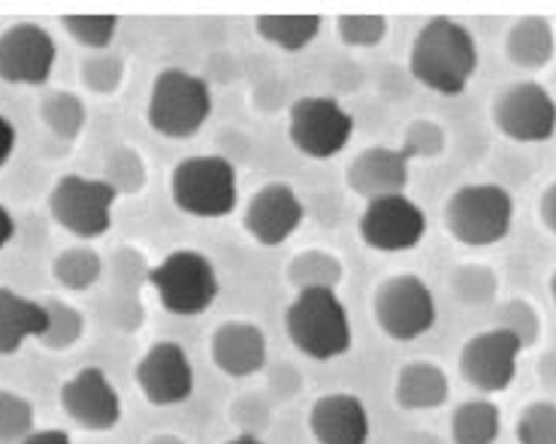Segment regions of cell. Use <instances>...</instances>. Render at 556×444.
I'll list each match as a JSON object with an SVG mask.
<instances>
[{"label": "cell", "instance_id": "obj_12", "mask_svg": "<svg viewBox=\"0 0 556 444\" xmlns=\"http://www.w3.org/2000/svg\"><path fill=\"white\" fill-rule=\"evenodd\" d=\"M357 233L366 249L400 254L417 249L427 237V212L408 194L381 196L366 203L357 221Z\"/></svg>", "mask_w": 556, "mask_h": 444}, {"label": "cell", "instance_id": "obj_21", "mask_svg": "<svg viewBox=\"0 0 556 444\" xmlns=\"http://www.w3.org/2000/svg\"><path fill=\"white\" fill-rule=\"evenodd\" d=\"M46 333V308L30 296L0 288V357H13L25 342Z\"/></svg>", "mask_w": 556, "mask_h": 444}, {"label": "cell", "instance_id": "obj_35", "mask_svg": "<svg viewBox=\"0 0 556 444\" xmlns=\"http://www.w3.org/2000/svg\"><path fill=\"white\" fill-rule=\"evenodd\" d=\"M515 439L517 444H556V403L532 399L517 415Z\"/></svg>", "mask_w": 556, "mask_h": 444}, {"label": "cell", "instance_id": "obj_32", "mask_svg": "<svg viewBox=\"0 0 556 444\" xmlns=\"http://www.w3.org/2000/svg\"><path fill=\"white\" fill-rule=\"evenodd\" d=\"M37 430V415L28 396L0 390V444H22Z\"/></svg>", "mask_w": 556, "mask_h": 444}, {"label": "cell", "instance_id": "obj_40", "mask_svg": "<svg viewBox=\"0 0 556 444\" xmlns=\"http://www.w3.org/2000/svg\"><path fill=\"white\" fill-rule=\"evenodd\" d=\"M539 218H542L544 227L556 237V179L539 196Z\"/></svg>", "mask_w": 556, "mask_h": 444}, {"label": "cell", "instance_id": "obj_19", "mask_svg": "<svg viewBox=\"0 0 556 444\" xmlns=\"http://www.w3.org/2000/svg\"><path fill=\"white\" fill-rule=\"evenodd\" d=\"M308 432L318 444H369L372 417L361 396L336 390V393H324L312 403Z\"/></svg>", "mask_w": 556, "mask_h": 444}, {"label": "cell", "instance_id": "obj_16", "mask_svg": "<svg viewBox=\"0 0 556 444\" xmlns=\"http://www.w3.org/2000/svg\"><path fill=\"white\" fill-rule=\"evenodd\" d=\"M64 415L88 432H112L122 420V396L100 366H83L61 384Z\"/></svg>", "mask_w": 556, "mask_h": 444}, {"label": "cell", "instance_id": "obj_11", "mask_svg": "<svg viewBox=\"0 0 556 444\" xmlns=\"http://www.w3.org/2000/svg\"><path fill=\"white\" fill-rule=\"evenodd\" d=\"M523 345L500 327L469 335L459 347V376L481 396H496L515 384Z\"/></svg>", "mask_w": 556, "mask_h": 444}, {"label": "cell", "instance_id": "obj_36", "mask_svg": "<svg viewBox=\"0 0 556 444\" xmlns=\"http://www.w3.org/2000/svg\"><path fill=\"white\" fill-rule=\"evenodd\" d=\"M388 18L378 13H348L336 18V34L351 49H376L388 37Z\"/></svg>", "mask_w": 556, "mask_h": 444}, {"label": "cell", "instance_id": "obj_25", "mask_svg": "<svg viewBox=\"0 0 556 444\" xmlns=\"http://www.w3.org/2000/svg\"><path fill=\"white\" fill-rule=\"evenodd\" d=\"M502 435V411L490 396H475L454 408L451 442L454 444H496Z\"/></svg>", "mask_w": 556, "mask_h": 444}, {"label": "cell", "instance_id": "obj_28", "mask_svg": "<svg viewBox=\"0 0 556 444\" xmlns=\"http://www.w3.org/2000/svg\"><path fill=\"white\" fill-rule=\"evenodd\" d=\"M100 179L106 181L118 196H134L146 188L149 167L134 145H112L103 157V176Z\"/></svg>", "mask_w": 556, "mask_h": 444}, {"label": "cell", "instance_id": "obj_41", "mask_svg": "<svg viewBox=\"0 0 556 444\" xmlns=\"http://www.w3.org/2000/svg\"><path fill=\"white\" fill-rule=\"evenodd\" d=\"M15 145H18V134H15L13 122H10L7 115H0V167L10 164Z\"/></svg>", "mask_w": 556, "mask_h": 444}, {"label": "cell", "instance_id": "obj_15", "mask_svg": "<svg viewBox=\"0 0 556 444\" xmlns=\"http://www.w3.org/2000/svg\"><path fill=\"white\" fill-rule=\"evenodd\" d=\"M55 58L58 46L52 34L37 22H15L0 30V83L40 88L49 83Z\"/></svg>", "mask_w": 556, "mask_h": 444}, {"label": "cell", "instance_id": "obj_24", "mask_svg": "<svg viewBox=\"0 0 556 444\" xmlns=\"http://www.w3.org/2000/svg\"><path fill=\"white\" fill-rule=\"evenodd\" d=\"M320 28H324V18L315 13H266L257 15L254 22L257 37L288 55L308 49L318 40Z\"/></svg>", "mask_w": 556, "mask_h": 444}, {"label": "cell", "instance_id": "obj_2", "mask_svg": "<svg viewBox=\"0 0 556 444\" xmlns=\"http://www.w3.org/2000/svg\"><path fill=\"white\" fill-rule=\"evenodd\" d=\"M291 345L315 363H333L354 345L351 318L336 291H296L285 312Z\"/></svg>", "mask_w": 556, "mask_h": 444}, {"label": "cell", "instance_id": "obj_27", "mask_svg": "<svg viewBox=\"0 0 556 444\" xmlns=\"http://www.w3.org/2000/svg\"><path fill=\"white\" fill-rule=\"evenodd\" d=\"M42 308H46V333L37 339V345L46 347V351H70L73 345H79L85 335V315L76 306H70L64 300H42Z\"/></svg>", "mask_w": 556, "mask_h": 444}, {"label": "cell", "instance_id": "obj_26", "mask_svg": "<svg viewBox=\"0 0 556 444\" xmlns=\"http://www.w3.org/2000/svg\"><path fill=\"white\" fill-rule=\"evenodd\" d=\"M103 276V257L88 245H73V249L58 251L52 261V278L64 291L85 293L91 291Z\"/></svg>", "mask_w": 556, "mask_h": 444}, {"label": "cell", "instance_id": "obj_44", "mask_svg": "<svg viewBox=\"0 0 556 444\" xmlns=\"http://www.w3.org/2000/svg\"><path fill=\"white\" fill-rule=\"evenodd\" d=\"M146 444H188L181 435H176V432H157V435H152Z\"/></svg>", "mask_w": 556, "mask_h": 444}, {"label": "cell", "instance_id": "obj_42", "mask_svg": "<svg viewBox=\"0 0 556 444\" xmlns=\"http://www.w3.org/2000/svg\"><path fill=\"white\" fill-rule=\"evenodd\" d=\"M22 444H73L64 430H34Z\"/></svg>", "mask_w": 556, "mask_h": 444}, {"label": "cell", "instance_id": "obj_5", "mask_svg": "<svg viewBox=\"0 0 556 444\" xmlns=\"http://www.w3.org/2000/svg\"><path fill=\"white\" fill-rule=\"evenodd\" d=\"M442 218H445V230L451 239H457L459 245L490 249V245L505 242L511 233L515 200L502 185H493V181L463 185L445 200Z\"/></svg>", "mask_w": 556, "mask_h": 444}, {"label": "cell", "instance_id": "obj_13", "mask_svg": "<svg viewBox=\"0 0 556 444\" xmlns=\"http://www.w3.org/2000/svg\"><path fill=\"white\" fill-rule=\"evenodd\" d=\"M134 381H137L142 399L152 408H176V405L188 403L194 393V363L188 357L185 345L164 339V342L149 345V351L139 357Z\"/></svg>", "mask_w": 556, "mask_h": 444}, {"label": "cell", "instance_id": "obj_20", "mask_svg": "<svg viewBox=\"0 0 556 444\" xmlns=\"http://www.w3.org/2000/svg\"><path fill=\"white\" fill-rule=\"evenodd\" d=\"M451 399L447 372L432 360H412L393 378V403L403 411H439Z\"/></svg>", "mask_w": 556, "mask_h": 444}, {"label": "cell", "instance_id": "obj_29", "mask_svg": "<svg viewBox=\"0 0 556 444\" xmlns=\"http://www.w3.org/2000/svg\"><path fill=\"white\" fill-rule=\"evenodd\" d=\"M40 118L42 125L49 127L58 139L64 142H73L85 130V122H88V112H85V103L79 94L73 91H49L40 103Z\"/></svg>", "mask_w": 556, "mask_h": 444}, {"label": "cell", "instance_id": "obj_43", "mask_svg": "<svg viewBox=\"0 0 556 444\" xmlns=\"http://www.w3.org/2000/svg\"><path fill=\"white\" fill-rule=\"evenodd\" d=\"M13 237H15L13 212H10V208L0 203V251H3L7 245H10V242H13Z\"/></svg>", "mask_w": 556, "mask_h": 444}, {"label": "cell", "instance_id": "obj_17", "mask_svg": "<svg viewBox=\"0 0 556 444\" xmlns=\"http://www.w3.org/2000/svg\"><path fill=\"white\" fill-rule=\"evenodd\" d=\"M208 357L227 378H251L264 372L269 360V339L254 320H224L212 330Z\"/></svg>", "mask_w": 556, "mask_h": 444}, {"label": "cell", "instance_id": "obj_1", "mask_svg": "<svg viewBox=\"0 0 556 444\" xmlns=\"http://www.w3.org/2000/svg\"><path fill=\"white\" fill-rule=\"evenodd\" d=\"M408 73L442 98H459L478 73V40L457 18L432 15L408 49Z\"/></svg>", "mask_w": 556, "mask_h": 444}, {"label": "cell", "instance_id": "obj_30", "mask_svg": "<svg viewBox=\"0 0 556 444\" xmlns=\"http://www.w3.org/2000/svg\"><path fill=\"white\" fill-rule=\"evenodd\" d=\"M451 291L463 306H490L500 293V272L486 264H459L451 276Z\"/></svg>", "mask_w": 556, "mask_h": 444}, {"label": "cell", "instance_id": "obj_38", "mask_svg": "<svg viewBox=\"0 0 556 444\" xmlns=\"http://www.w3.org/2000/svg\"><path fill=\"white\" fill-rule=\"evenodd\" d=\"M149 272L152 266L146 264V254L130 245H122V249L112 254V278H115V288L118 291H137L139 284L149 281Z\"/></svg>", "mask_w": 556, "mask_h": 444}, {"label": "cell", "instance_id": "obj_10", "mask_svg": "<svg viewBox=\"0 0 556 444\" xmlns=\"http://www.w3.org/2000/svg\"><path fill=\"white\" fill-rule=\"evenodd\" d=\"M490 118L511 142H547L556 134V100L542 83H508L493 98Z\"/></svg>", "mask_w": 556, "mask_h": 444}, {"label": "cell", "instance_id": "obj_23", "mask_svg": "<svg viewBox=\"0 0 556 444\" xmlns=\"http://www.w3.org/2000/svg\"><path fill=\"white\" fill-rule=\"evenodd\" d=\"M285 278L293 291H339L345 278V264L333 251L303 249L288 261Z\"/></svg>", "mask_w": 556, "mask_h": 444}, {"label": "cell", "instance_id": "obj_9", "mask_svg": "<svg viewBox=\"0 0 556 444\" xmlns=\"http://www.w3.org/2000/svg\"><path fill=\"white\" fill-rule=\"evenodd\" d=\"M115 200L118 194L103 179H85L79 173H67L49 191V215L61 230L76 239H100L110 233Z\"/></svg>", "mask_w": 556, "mask_h": 444}, {"label": "cell", "instance_id": "obj_45", "mask_svg": "<svg viewBox=\"0 0 556 444\" xmlns=\"http://www.w3.org/2000/svg\"><path fill=\"white\" fill-rule=\"evenodd\" d=\"M222 444H264V439L261 435H249V432H237L233 439H227Z\"/></svg>", "mask_w": 556, "mask_h": 444}, {"label": "cell", "instance_id": "obj_22", "mask_svg": "<svg viewBox=\"0 0 556 444\" xmlns=\"http://www.w3.org/2000/svg\"><path fill=\"white\" fill-rule=\"evenodd\" d=\"M505 55L520 69H544L556 55L554 25L544 15H523L508 28L505 37Z\"/></svg>", "mask_w": 556, "mask_h": 444}, {"label": "cell", "instance_id": "obj_46", "mask_svg": "<svg viewBox=\"0 0 556 444\" xmlns=\"http://www.w3.org/2000/svg\"><path fill=\"white\" fill-rule=\"evenodd\" d=\"M551 300H554V306H556V269H554V276H551Z\"/></svg>", "mask_w": 556, "mask_h": 444}, {"label": "cell", "instance_id": "obj_14", "mask_svg": "<svg viewBox=\"0 0 556 444\" xmlns=\"http://www.w3.org/2000/svg\"><path fill=\"white\" fill-rule=\"evenodd\" d=\"M306 221V206L288 181H266L245 203L242 227L261 249H278Z\"/></svg>", "mask_w": 556, "mask_h": 444}, {"label": "cell", "instance_id": "obj_18", "mask_svg": "<svg viewBox=\"0 0 556 444\" xmlns=\"http://www.w3.org/2000/svg\"><path fill=\"white\" fill-rule=\"evenodd\" d=\"M408 179H412V161L400 145H369L345 169L348 191L366 203L405 194Z\"/></svg>", "mask_w": 556, "mask_h": 444}, {"label": "cell", "instance_id": "obj_6", "mask_svg": "<svg viewBox=\"0 0 556 444\" xmlns=\"http://www.w3.org/2000/svg\"><path fill=\"white\" fill-rule=\"evenodd\" d=\"M149 284L161 306L176 318H197L212 308L222 293V278L212 257L197 249L169 251L161 264L152 266Z\"/></svg>", "mask_w": 556, "mask_h": 444}, {"label": "cell", "instance_id": "obj_31", "mask_svg": "<svg viewBox=\"0 0 556 444\" xmlns=\"http://www.w3.org/2000/svg\"><path fill=\"white\" fill-rule=\"evenodd\" d=\"M493 327H500L505 333H511L523 345L532 347L539 342V335H542V315H539V308L532 306L529 300L523 296H515V300H505L500 308H496V324Z\"/></svg>", "mask_w": 556, "mask_h": 444}, {"label": "cell", "instance_id": "obj_34", "mask_svg": "<svg viewBox=\"0 0 556 444\" xmlns=\"http://www.w3.org/2000/svg\"><path fill=\"white\" fill-rule=\"evenodd\" d=\"M125 58L112 55V52H94L83 61L79 67V79L91 91V94H100V98H110L115 94L122 83H125Z\"/></svg>", "mask_w": 556, "mask_h": 444}, {"label": "cell", "instance_id": "obj_8", "mask_svg": "<svg viewBox=\"0 0 556 444\" xmlns=\"http://www.w3.org/2000/svg\"><path fill=\"white\" fill-rule=\"evenodd\" d=\"M354 137V115L330 94H303L288 110V139L312 161H330Z\"/></svg>", "mask_w": 556, "mask_h": 444}, {"label": "cell", "instance_id": "obj_37", "mask_svg": "<svg viewBox=\"0 0 556 444\" xmlns=\"http://www.w3.org/2000/svg\"><path fill=\"white\" fill-rule=\"evenodd\" d=\"M408 161H439L447 152L445 127L432 118H417L405 127V139L400 145Z\"/></svg>", "mask_w": 556, "mask_h": 444}, {"label": "cell", "instance_id": "obj_7", "mask_svg": "<svg viewBox=\"0 0 556 444\" xmlns=\"http://www.w3.org/2000/svg\"><path fill=\"white\" fill-rule=\"evenodd\" d=\"M372 318L390 342H417L435 327L439 306L432 288L415 272H396L378 281L372 293Z\"/></svg>", "mask_w": 556, "mask_h": 444}, {"label": "cell", "instance_id": "obj_3", "mask_svg": "<svg viewBox=\"0 0 556 444\" xmlns=\"http://www.w3.org/2000/svg\"><path fill=\"white\" fill-rule=\"evenodd\" d=\"M169 200L181 215L215 221L227 218L239 203V176L224 154L181 157L169 173Z\"/></svg>", "mask_w": 556, "mask_h": 444}, {"label": "cell", "instance_id": "obj_4", "mask_svg": "<svg viewBox=\"0 0 556 444\" xmlns=\"http://www.w3.org/2000/svg\"><path fill=\"white\" fill-rule=\"evenodd\" d=\"M212 118V88L191 69L167 67L152 79L146 122L157 137L191 139Z\"/></svg>", "mask_w": 556, "mask_h": 444}, {"label": "cell", "instance_id": "obj_39", "mask_svg": "<svg viewBox=\"0 0 556 444\" xmlns=\"http://www.w3.org/2000/svg\"><path fill=\"white\" fill-rule=\"evenodd\" d=\"M106 318H110L122 333H134L139 324L146 320V308H142L139 293L118 291V288H115V293L106 300Z\"/></svg>", "mask_w": 556, "mask_h": 444}, {"label": "cell", "instance_id": "obj_33", "mask_svg": "<svg viewBox=\"0 0 556 444\" xmlns=\"http://www.w3.org/2000/svg\"><path fill=\"white\" fill-rule=\"evenodd\" d=\"M61 28L67 30L73 42H79L88 52H106L118 30V15H64Z\"/></svg>", "mask_w": 556, "mask_h": 444}]
</instances>
